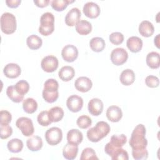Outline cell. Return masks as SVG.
Masks as SVG:
<instances>
[{"instance_id":"obj_35","label":"cell","mask_w":160,"mask_h":160,"mask_svg":"<svg viewBox=\"0 0 160 160\" xmlns=\"http://www.w3.org/2000/svg\"><path fill=\"white\" fill-rule=\"evenodd\" d=\"M73 2H74V0H52L51 6L56 11H62L67 8L69 4Z\"/></svg>"},{"instance_id":"obj_47","label":"cell","mask_w":160,"mask_h":160,"mask_svg":"<svg viewBox=\"0 0 160 160\" xmlns=\"http://www.w3.org/2000/svg\"><path fill=\"white\" fill-rule=\"evenodd\" d=\"M159 34H158L155 38H154V44H155V45L156 46V47L158 48H159Z\"/></svg>"},{"instance_id":"obj_45","label":"cell","mask_w":160,"mask_h":160,"mask_svg":"<svg viewBox=\"0 0 160 160\" xmlns=\"http://www.w3.org/2000/svg\"><path fill=\"white\" fill-rule=\"evenodd\" d=\"M21 0H6V3L7 6L11 8H16L19 6V5L21 4Z\"/></svg>"},{"instance_id":"obj_23","label":"cell","mask_w":160,"mask_h":160,"mask_svg":"<svg viewBox=\"0 0 160 160\" xmlns=\"http://www.w3.org/2000/svg\"><path fill=\"white\" fill-rule=\"evenodd\" d=\"M58 75L62 81L67 82L74 78L75 75V71L72 67L65 66L60 69L58 72Z\"/></svg>"},{"instance_id":"obj_5","label":"cell","mask_w":160,"mask_h":160,"mask_svg":"<svg viewBox=\"0 0 160 160\" xmlns=\"http://www.w3.org/2000/svg\"><path fill=\"white\" fill-rule=\"evenodd\" d=\"M16 19L14 14L10 12H4L1 16V29L2 32L11 34L16 30Z\"/></svg>"},{"instance_id":"obj_42","label":"cell","mask_w":160,"mask_h":160,"mask_svg":"<svg viewBox=\"0 0 160 160\" xmlns=\"http://www.w3.org/2000/svg\"><path fill=\"white\" fill-rule=\"evenodd\" d=\"M0 137L1 139H7L11 136L12 129L9 124H0Z\"/></svg>"},{"instance_id":"obj_19","label":"cell","mask_w":160,"mask_h":160,"mask_svg":"<svg viewBox=\"0 0 160 160\" xmlns=\"http://www.w3.org/2000/svg\"><path fill=\"white\" fill-rule=\"evenodd\" d=\"M78 152V145H74L67 143L63 148L62 155L63 157L68 160L74 159Z\"/></svg>"},{"instance_id":"obj_33","label":"cell","mask_w":160,"mask_h":160,"mask_svg":"<svg viewBox=\"0 0 160 160\" xmlns=\"http://www.w3.org/2000/svg\"><path fill=\"white\" fill-rule=\"evenodd\" d=\"M6 94L12 101L16 103L21 102L24 99V96L20 94L16 91L14 86H9L7 88Z\"/></svg>"},{"instance_id":"obj_41","label":"cell","mask_w":160,"mask_h":160,"mask_svg":"<svg viewBox=\"0 0 160 160\" xmlns=\"http://www.w3.org/2000/svg\"><path fill=\"white\" fill-rule=\"evenodd\" d=\"M109 39L111 43L115 45H119L123 42L124 36L120 32H114L109 35Z\"/></svg>"},{"instance_id":"obj_14","label":"cell","mask_w":160,"mask_h":160,"mask_svg":"<svg viewBox=\"0 0 160 160\" xmlns=\"http://www.w3.org/2000/svg\"><path fill=\"white\" fill-rule=\"evenodd\" d=\"M74 86L78 91L82 92H86L91 89L92 82L89 78L86 76H81L76 79Z\"/></svg>"},{"instance_id":"obj_39","label":"cell","mask_w":160,"mask_h":160,"mask_svg":"<svg viewBox=\"0 0 160 160\" xmlns=\"http://www.w3.org/2000/svg\"><path fill=\"white\" fill-rule=\"evenodd\" d=\"M16 91L21 95L24 96L29 89V84L25 80H20L16 82L14 86Z\"/></svg>"},{"instance_id":"obj_6","label":"cell","mask_w":160,"mask_h":160,"mask_svg":"<svg viewBox=\"0 0 160 160\" xmlns=\"http://www.w3.org/2000/svg\"><path fill=\"white\" fill-rule=\"evenodd\" d=\"M16 125L22 134L24 136H31L34 132V128L32 120L27 117L19 118L16 122Z\"/></svg>"},{"instance_id":"obj_28","label":"cell","mask_w":160,"mask_h":160,"mask_svg":"<svg viewBox=\"0 0 160 160\" xmlns=\"http://www.w3.org/2000/svg\"><path fill=\"white\" fill-rule=\"evenodd\" d=\"M91 49L94 52H101L105 48L106 44L104 40L100 37L92 38L89 42Z\"/></svg>"},{"instance_id":"obj_8","label":"cell","mask_w":160,"mask_h":160,"mask_svg":"<svg viewBox=\"0 0 160 160\" xmlns=\"http://www.w3.org/2000/svg\"><path fill=\"white\" fill-rule=\"evenodd\" d=\"M128 53L122 48L114 49L111 53V60L112 62L116 66H121L127 61Z\"/></svg>"},{"instance_id":"obj_12","label":"cell","mask_w":160,"mask_h":160,"mask_svg":"<svg viewBox=\"0 0 160 160\" xmlns=\"http://www.w3.org/2000/svg\"><path fill=\"white\" fill-rule=\"evenodd\" d=\"M83 13L88 18L94 19L99 16L101 9L98 4L94 2H88L83 6Z\"/></svg>"},{"instance_id":"obj_32","label":"cell","mask_w":160,"mask_h":160,"mask_svg":"<svg viewBox=\"0 0 160 160\" xmlns=\"http://www.w3.org/2000/svg\"><path fill=\"white\" fill-rule=\"evenodd\" d=\"M112 160H128L129 156L128 152L121 148H115L109 154Z\"/></svg>"},{"instance_id":"obj_25","label":"cell","mask_w":160,"mask_h":160,"mask_svg":"<svg viewBox=\"0 0 160 160\" xmlns=\"http://www.w3.org/2000/svg\"><path fill=\"white\" fill-rule=\"evenodd\" d=\"M147 65L151 69H157L160 66L159 54L155 51L149 52L146 58Z\"/></svg>"},{"instance_id":"obj_3","label":"cell","mask_w":160,"mask_h":160,"mask_svg":"<svg viewBox=\"0 0 160 160\" xmlns=\"http://www.w3.org/2000/svg\"><path fill=\"white\" fill-rule=\"evenodd\" d=\"M59 84L54 79H48L44 84L42 95L45 101L49 103L55 102L59 97Z\"/></svg>"},{"instance_id":"obj_27","label":"cell","mask_w":160,"mask_h":160,"mask_svg":"<svg viewBox=\"0 0 160 160\" xmlns=\"http://www.w3.org/2000/svg\"><path fill=\"white\" fill-rule=\"evenodd\" d=\"M26 44L28 48L32 50H36L40 48L42 44V39L36 34H32L26 39Z\"/></svg>"},{"instance_id":"obj_26","label":"cell","mask_w":160,"mask_h":160,"mask_svg":"<svg viewBox=\"0 0 160 160\" xmlns=\"http://www.w3.org/2000/svg\"><path fill=\"white\" fill-rule=\"evenodd\" d=\"M76 30L81 35H87L91 32L92 25L86 20H80L76 24Z\"/></svg>"},{"instance_id":"obj_40","label":"cell","mask_w":160,"mask_h":160,"mask_svg":"<svg viewBox=\"0 0 160 160\" xmlns=\"http://www.w3.org/2000/svg\"><path fill=\"white\" fill-rule=\"evenodd\" d=\"M132 155L136 160L146 159L148 158V151L146 148L132 149Z\"/></svg>"},{"instance_id":"obj_46","label":"cell","mask_w":160,"mask_h":160,"mask_svg":"<svg viewBox=\"0 0 160 160\" xmlns=\"http://www.w3.org/2000/svg\"><path fill=\"white\" fill-rule=\"evenodd\" d=\"M34 3L39 8L47 6L49 3V0H34Z\"/></svg>"},{"instance_id":"obj_4","label":"cell","mask_w":160,"mask_h":160,"mask_svg":"<svg viewBox=\"0 0 160 160\" xmlns=\"http://www.w3.org/2000/svg\"><path fill=\"white\" fill-rule=\"evenodd\" d=\"M54 30V17L52 13L46 12L43 13L40 18V26L39 32L42 36H49Z\"/></svg>"},{"instance_id":"obj_24","label":"cell","mask_w":160,"mask_h":160,"mask_svg":"<svg viewBox=\"0 0 160 160\" xmlns=\"http://www.w3.org/2000/svg\"><path fill=\"white\" fill-rule=\"evenodd\" d=\"M26 145L30 151H38L42 147V140L41 138L38 136H33L27 139Z\"/></svg>"},{"instance_id":"obj_20","label":"cell","mask_w":160,"mask_h":160,"mask_svg":"<svg viewBox=\"0 0 160 160\" xmlns=\"http://www.w3.org/2000/svg\"><path fill=\"white\" fill-rule=\"evenodd\" d=\"M83 139L82 133L77 129H72L67 133V141L69 144L78 145Z\"/></svg>"},{"instance_id":"obj_29","label":"cell","mask_w":160,"mask_h":160,"mask_svg":"<svg viewBox=\"0 0 160 160\" xmlns=\"http://www.w3.org/2000/svg\"><path fill=\"white\" fill-rule=\"evenodd\" d=\"M22 108L26 113L32 114L37 110L38 103L34 99L28 98L23 101Z\"/></svg>"},{"instance_id":"obj_13","label":"cell","mask_w":160,"mask_h":160,"mask_svg":"<svg viewBox=\"0 0 160 160\" xmlns=\"http://www.w3.org/2000/svg\"><path fill=\"white\" fill-rule=\"evenodd\" d=\"M103 102L99 98H92L91 99L88 105V108L89 112L92 116H98L100 115L103 111Z\"/></svg>"},{"instance_id":"obj_44","label":"cell","mask_w":160,"mask_h":160,"mask_svg":"<svg viewBox=\"0 0 160 160\" xmlns=\"http://www.w3.org/2000/svg\"><path fill=\"white\" fill-rule=\"evenodd\" d=\"M0 124H8L11 121V114L6 110H1L0 112Z\"/></svg>"},{"instance_id":"obj_37","label":"cell","mask_w":160,"mask_h":160,"mask_svg":"<svg viewBox=\"0 0 160 160\" xmlns=\"http://www.w3.org/2000/svg\"><path fill=\"white\" fill-rule=\"evenodd\" d=\"M77 125L81 129H87L92 124V120L90 117L86 115H81L80 116L77 121Z\"/></svg>"},{"instance_id":"obj_31","label":"cell","mask_w":160,"mask_h":160,"mask_svg":"<svg viewBox=\"0 0 160 160\" xmlns=\"http://www.w3.org/2000/svg\"><path fill=\"white\" fill-rule=\"evenodd\" d=\"M48 112L52 122H56L61 121L64 116V111L61 107L59 106L52 107L49 110Z\"/></svg>"},{"instance_id":"obj_11","label":"cell","mask_w":160,"mask_h":160,"mask_svg":"<svg viewBox=\"0 0 160 160\" xmlns=\"http://www.w3.org/2000/svg\"><path fill=\"white\" fill-rule=\"evenodd\" d=\"M66 106L70 111L77 112L83 106V99L81 96L78 95H71L67 99Z\"/></svg>"},{"instance_id":"obj_10","label":"cell","mask_w":160,"mask_h":160,"mask_svg":"<svg viewBox=\"0 0 160 160\" xmlns=\"http://www.w3.org/2000/svg\"><path fill=\"white\" fill-rule=\"evenodd\" d=\"M61 56L64 61L71 62L77 59L78 56V50L75 46L68 44L62 48Z\"/></svg>"},{"instance_id":"obj_38","label":"cell","mask_w":160,"mask_h":160,"mask_svg":"<svg viewBox=\"0 0 160 160\" xmlns=\"http://www.w3.org/2000/svg\"><path fill=\"white\" fill-rule=\"evenodd\" d=\"M81 160H87V159H98L96 156V152L91 148H86L83 149L81 152L80 157Z\"/></svg>"},{"instance_id":"obj_21","label":"cell","mask_w":160,"mask_h":160,"mask_svg":"<svg viewBox=\"0 0 160 160\" xmlns=\"http://www.w3.org/2000/svg\"><path fill=\"white\" fill-rule=\"evenodd\" d=\"M154 32L153 24L149 21H142L139 25V32L144 37H150Z\"/></svg>"},{"instance_id":"obj_17","label":"cell","mask_w":160,"mask_h":160,"mask_svg":"<svg viewBox=\"0 0 160 160\" xmlns=\"http://www.w3.org/2000/svg\"><path fill=\"white\" fill-rule=\"evenodd\" d=\"M106 114L108 120L113 122L119 121L122 117V112L121 109L115 105L109 106L107 109Z\"/></svg>"},{"instance_id":"obj_36","label":"cell","mask_w":160,"mask_h":160,"mask_svg":"<svg viewBox=\"0 0 160 160\" xmlns=\"http://www.w3.org/2000/svg\"><path fill=\"white\" fill-rule=\"evenodd\" d=\"M37 120L38 123L42 126H48L52 122L49 116V112L47 111H41L38 115Z\"/></svg>"},{"instance_id":"obj_9","label":"cell","mask_w":160,"mask_h":160,"mask_svg":"<svg viewBox=\"0 0 160 160\" xmlns=\"http://www.w3.org/2000/svg\"><path fill=\"white\" fill-rule=\"evenodd\" d=\"M58 59L52 55L45 56L41 61V66L43 71L47 72H52L58 68Z\"/></svg>"},{"instance_id":"obj_30","label":"cell","mask_w":160,"mask_h":160,"mask_svg":"<svg viewBox=\"0 0 160 160\" xmlns=\"http://www.w3.org/2000/svg\"><path fill=\"white\" fill-rule=\"evenodd\" d=\"M23 146L22 141L18 138H13L11 139L7 144L8 150L13 153L21 152L23 148Z\"/></svg>"},{"instance_id":"obj_16","label":"cell","mask_w":160,"mask_h":160,"mask_svg":"<svg viewBox=\"0 0 160 160\" xmlns=\"http://www.w3.org/2000/svg\"><path fill=\"white\" fill-rule=\"evenodd\" d=\"M3 72L7 78L14 79L18 78L21 74V69L18 64L8 63L4 66Z\"/></svg>"},{"instance_id":"obj_15","label":"cell","mask_w":160,"mask_h":160,"mask_svg":"<svg viewBox=\"0 0 160 160\" xmlns=\"http://www.w3.org/2000/svg\"><path fill=\"white\" fill-rule=\"evenodd\" d=\"M81 16L80 10L78 8L71 9L65 17V22L68 26H74L79 21Z\"/></svg>"},{"instance_id":"obj_18","label":"cell","mask_w":160,"mask_h":160,"mask_svg":"<svg viewBox=\"0 0 160 160\" xmlns=\"http://www.w3.org/2000/svg\"><path fill=\"white\" fill-rule=\"evenodd\" d=\"M126 46L132 52H138L142 48V41L138 36H131L128 39Z\"/></svg>"},{"instance_id":"obj_34","label":"cell","mask_w":160,"mask_h":160,"mask_svg":"<svg viewBox=\"0 0 160 160\" xmlns=\"http://www.w3.org/2000/svg\"><path fill=\"white\" fill-rule=\"evenodd\" d=\"M127 141V137L122 134L120 135L114 134L111 137V140L109 142L110 144L116 148L122 147Z\"/></svg>"},{"instance_id":"obj_43","label":"cell","mask_w":160,"mask_h":160,"mask_svg":"<svg viewBox=\"0 0 160 160\" xmlns=\"http://www.w3.org/2000/svg\"><path fill=\"white\" fill-rule=\"evenodd\" d=\"M145 83L147 86L154 88H157L159 84V79L157 76L153 75L148 76L145 79Z\"/></svg>"},{"instance_id":"obj_2","label":"cell","mask_w":160,"mask_h":160,"mask_svg":"<svg viewBox=\"0 0 160 160\" xmlns=\"http://www.w3.org/2000/svg\"><path fill=\"white\" fill-rule=\"evenodd\" d=\"M110 126L105 121L98 122L95 126L89 129L87 131L88 139L93 142H97L106 137L110 132Z\"/></svg>"},{"instance_id":"obj_1","label":"cell","mask_w":160,"mask_h":160,"mask_svg":"<svg viewBox=\"0 0 160 160\" xmlns=\"http://www.w3.org/2000/svg\"><path fill=\"white\" fill-rule=\"evenodd\" d=\"M146 133V128L142 124H139L135 127L129 141V146L132 149L146 148L148 140L145 138Z\"/></svg>"},{"instance_id":"obj_22","label":"cell","mask_w":160,"mask_h":160,"mask_svg":"<svg viewBox=\"0 0 160 160\" xmlns=\"http://www.w3.org/2000/svg\"><path fill=\"white\" fill-rule=\"evenodd\" d=\"M119 79L123 85L129 86L135 81V74L132 69H126L121 72Z\"/></svg>"},{"instance_id":"obj_7","label":"cell","mask_w":160,"mask_h":160,"mask_svg":"<svg viewBox=\"0 0 160 160\" xmlns=\"http://www.w3.org/2000/svg\"><path fill=\"white\" fill-rule=\"evenodd\" d=\"M45 139L51 146L58 144L62 139V130L58 127H52L48 129L45 133Z\"/></svg>"}]
</instances>
